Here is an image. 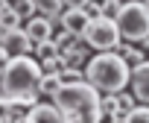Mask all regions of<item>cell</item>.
<instances>
[{
	"mask_svg": "<svg viewBox=\"0 0 149 123\" xmlns=\"http://www.w3.org/2000/svg\"><path fill=\"white\" fill-rule=\"evenodd\" d=\"M6 6H9V0H0V12H3V9H6Z\"/></svg>",
	"mask_w": 149,
	"mask_h": 123,
	"instance_id": "obj_21",
	"label": "cell"
},
{
	"mask_svg": "<svg viewBox=\"0 0 149 123\" xmlns=\"http://www.w3.org/2000/svg\"><path fill=\"white\" fill-rule=\"evenodd\" d=\"M82 41L91 47V50H114L123 38H120V29H117V21L108 18V15H97L88 21V27L82 29Z\"/></svg>",
	"mask_w": 149,
	"mask_h": 123,
	"instance_id": "obj_5",
	"label": "cell"
},
{
	"mask_svg": "<svg viewBox=\"0 0 149 123\" xmlns=\"http://www.w3.org/2000/svg\"><path fill=\"white\" fill-rule=\"evenodd\" d=\"M120 0H102V15H108V18H114L117 12H120Z\"/></svg>",
	"mask_w": 149,
	"mask_h": 123,
	"instance_id": "obj_17",
	"label": "cell"
},
{
	"mask_svg": "<svg viewBox=\"0 0 149 123\" xmlns=\"http://www.w3.org/2000/svg\"><path fill=\"white\" fill-rule=\"evenodd\" d=\"M41 73H58L64 65H67V59L61 56V53H50V56H41Z\"/></svg>",
	"mask_w": 149,
	"mask_h": 123,
	"instance_id": "obj_14",
	"label": "cell"
},
{
	"mask_svg": "<svg viewBox=\"0 0 149 123\" xmlns=\"http://www.w3.org/2000/svg\"><path fill=\"white\" fill-rule=\"evenodd\" d=\"M61 88V76L58 73H41V79H38V97H56V91Z\"/></svg>",
	"mask_w": 149,
	"mask_h": 123,
	"instance_id": "obj_13",
	"label": "cell"
},
{
	"mask_svg": "<svg viewBox=\"0 0 149 123\" xmlns=\"http://www.w3.org/2000/svg\"><path fill=\"white\" fill-rule=\"evenodd\" d=\"M120 38L123 41H134L140 44L143 38H149V6L143 0H129L120 6V12L114 15Z\"/></svg>",
	"mask_w": 149,
	"mask_h": 123,
	"instance_id": "obj_4",
	"label": "cell"
},
{
	"mask_svg": "<svg viewBox=\"0 0 149 123\" xmlns=\"http://www.w3.org/2000/svg\"><path fill=\"white\" fill-rule=\"evenodd\" d=\"M9 59H12V53H9V50H6L3 44H0V65H6V62H9Z\"/></svg>",
	"mask_w": 149,
	"mask_h": 123,
	"instance_id": "obj_19",
	"label": "cell"
},
{
	"mask_svg": "<svg viewBox=\"0 0 149 123\" xmlns=\"http://www.w3.org/2000/svg\"><path fill=\"white\" fill-rule=\"evenodd\" d=\"M26 120H61V108L50 100V103H44V100H38L35 106H29V111H26Z\"/></svg>",
	"mask_w": 149,
	"mask_h": 123,
	"instance_id": "obj_10",
	"label": "cell"
},
{
	"mask_svg": "<svg viewBox=\"0 0 149 123\" xmlns=\"http://www.w3.org/2000/svg\"><path fill=\"white\" fill-rule=\"evenodd\" d=\"M53 103L61 108V120H102V111H100V91L88 82V79H79V82H64Z\"/></svg>",
	"mask_w": 149,
	"mask_h": 123,
	"instance_id": "obj_3",
	"label": "cell"
},
{
	"mask_svg": "<svg viewBox=\"0 0 149 123\" xmlns=\"http://www.w3.org/2000/svg\"><path fill=\"white\" fill-rule=\"evenodd\" d=\"M38 79H41V65L29 56H12L6 65H3V73H0V91H3L9 100L21 103V106H35L41 97H38Z\"/></svg>",
	"mask_w": 149,
	"mask_h": 123,
	"instance_id": "obj_1",
	"label": "cell"
},
{
	"mask_svg": "<svg viewBox=\"0 0 149 123\" xmlns=\"http://www.w3.org/2000/svg\"><path fill=\"white\" fill-rule=\"evenodd\" d=\"M88 12L82 9V6H64V12L58 15V27H64L67 32H73V35H82V29L88 27Z\"/></svg>",
	"mask_w": 149,
	"mask_h": 123,
	"instance_id": "obj_8",
	"label": "cell"
},
{
	"mask_svg": "<svg viewBox=\"0 0 149 123\" xmlns=\"http://www.w3.org/2000/svg\"><path fill=\"white\" fill-rule=\"evenodd\" d=\"M61 3H64V6H85L88 0H61Z\"/></svg>",
	"mask_w": 149,
	"mask_h": 123,
	"instance_id": "obj_20",
	"label": "cell"
},
{
	"mask_svg": "<svg viewBox=\"0 0 149 123\" xmlns=\"http://www.w3.org/2000/svg\"><path fill=\"white\" fill-rule=\"evenodd\" d=\"M143 3H146V6H149V0H143Z\"/></svg>",
	"mask_w": 149,
	"mask_h": 123,
	"instance_id": "obj_23",
	"label": "cell"
},
{
	"mask_svg": "<svg viewBox=\"0 0 149 123\" xmlns=\"http://www.w3.org/2000/svg\"><path fill=\"white\" fill-rule=\"evenodd\" d=\"M35 3V12L38 15H44V18H50L53 24H58V15L64 12V3L61 0H32Z\"/></svg>",
	"mask_w": 149,
	"mask_h": 123,
	"instance_id": "obj_12",
	"label": "cell"
},
{
	"mask_svg": "<svg viewBox=\"0 0 149 123\" xmlns=\"http://www.w3.org/2000/svg\"><path fill=\"white\" fill-rule=\"evenodd\" d=\"M3 44L12 56H24V53H35V44H32V38L26 35V29L24 27H18V29H6V35H3Z\"/></svg>",
	"mask_w": 149,
	"mask_h": 123,
	"instance_id": "obj_7",
	"label": "cell"
},
{
	"mask_svg": "<svg viewBox=\"0 0 149 123\" xmlns=\"http://www.w3.org/2000/svg\"><path fill=\"white\" fill-rule=\"evenodd\" d=\"M114 50L126 59L129 68H134V65H140V62H146V50H143V47H134V41H120Z\"/></svg>",
	"mask_w": 149,
	"mask_h": 123,
	"instance_id": "obj_11",
	"label": "cell"
},
{
	"mask_svg": "<svg viewBox=\"0 0 149 123\" xmlns=\"http://www.w3.org/2000/svg\"><path fill=\"white\" fill-rule=\"evenodd\" d=\"M82 9L88 12V18H97V15H102V0H88Z\"/></svg>",
	"mask_w": 149,
	"mask_h": 123,
	"instance_id": "obj_18",
	"label": "cell"
},
{
	"mask_svg": "<svg viewBox=\"0 0 149 123\" xmlns=\"http://www.w3.org/2000/svg\"><path fill=\"white\" fill-rule=\"evenodd\" d=\"M0 73H3V65H0Z\"/></svg>",
	"mask_w": 149,
	"mask_h": 123,
	"instance_id": "obj_22",
	"label": "cell"
},
{
	"mask_svg": "<svg viewBox=\"0 0 149 123\" xmlns=\"http://www.w3.org/2000/svg\"><path fill=\"white\" fill-rule=\"evenodd\" d=\"M129 85H132V94L137 103H149V62H140V65L132 68Z\"/></svg>",
	"mask_w": 149,
	"mask_h": 123,
	"instance_id": "obj_6",
	"label": "cell"
},
{
	"mask_svg": "<svg viewBox=\"0 0 149 123\" xmlns=\"http://www.w3.org/2000/svg\"><path fill=\"white\" fill-rule=\"evenodd\" d=\"M9 6H12V9H18V15H21L24 21L35 15V3H32V0H12Z\"/></svg>",
	"mask_w": 149,
	"mask_h": 123,
	"instance_id": "obj_16",
	"label": "cell"
},
{
	"mask_svg": "<svg viewBox=\"0 0 149 123\" xmlns=\"http://www.w3.org/2000/svg\"><path fill=\"white\" fill-rule=\"evenodd\" d=\"M26 35L32 38V44H41V41H47V38H53V29H56V24L50 21V18H44V15H32V18H26Z\"/></svg>",
	"mask_w": 149,
	"mask_h": 123,
	"instance_id": "obj_9",
	"label": "cell"
},
{
	"mask_svg": "<svg viewBox=\"0 0 149 123\" xmlns=\"http://www.w3.org/2000/svg\"><path fill=\"white\" fill-rule=\"evenodd\" d=\"M0 27L3 29H18V27H24V18L18 15V9L6 6L3 12H0Z\"/></svg>",
	"mask_w": 149,
	"mask_h": 123,
	"instance_id": "obj_15",
	"label": "cell"
},
{
	"mask_svg": "<svg viewBox=\"0 0 149 123\" xmlns=\"http://www.w3.org/2000/svg\"><path fill=\"white\" fill-rule=\"evenodd\" d=\"M85 79L100 91V94H114L129 85L132 68L126 65V59L117 50H100L97 56H88L85 62Z\"/></svg>",
	"mask_w": 149,
	"mask_h": 123,
	"instance_id": "obj_2",
	"label": "cell"
}]
</instances>
